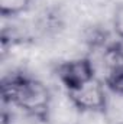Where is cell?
<instances>
[{
    "mask_svg": "<svg viewBox=\"0 0 123 124\" xmlns=\"http://www.w3.org/2000/svg\"><path fill=\"white\" fill-rule=\"evenodd\" d=\"M101 116L106 124H123V95L107 91L106 105Z\"/></svg>",
    "mask_w": 123,
    "mask_h": 124,
    "instance_id": "obj_4",
    "label": "cell"
},
{
    "mask_svg": "<svg viewBox=\"0 0 123 124\" xmlns=\"http://www.w3.org/2000/svg\"><path fill=\"white\" fill-rule=\"evenodd\" d=\"M55 72L67 93L80 90L86 84L96 79V66L90 56L74 58L61 62L57 66Z\"/></svg>",
    "mask_w": 123,
    "mask_h": 124,
    "instance_id": "obj_2",
    "label": "cell"
},
{
    "mask_svg": "<svg viewBox=\"0 0 123 124\" xmlns=\"http://www.w3.org/2000/svg\"><path fill=\"white\" fill-rule=\"evenodd\" d=\"M68 101L72 108H75L78 113H98L101 114L106 105L107 98V88L101 81L97 78L91 82L86 84L80 90L67 93Z\"/></svg>",
    "mask_w": 123,
    "mask_h": 124,
    "instance_id": "obj_3",
    "label": "cell"
},
{
    "mask_svg": "<svg viewBox=\"0 0 123 124\" xmlns=\"http://www.w3.org/2000/svg\"><path fill=\"white\" fill-rule=\"evenodd\" d=\"M101 61L104 63L107 74L123 69V46L120 42H110L101 51Z\"/></svg>",
    "mask_w": 123,
    "mask_h": 124,
    "instance_id": "obj_5",
    "label": "cell"
},
{
    "mask_svg": "<svg viewBox=\"0 0 123 124\" xmlns=\"http://www.w3.org/2000/svg\"><path fill=\"white\" fill-rule=\"evenodd\" d=\"M104 87L110 93L123 95V69L109 72L104 78Z\"/></svg>",
    "mask_w": 123,
    "mask_h": 124,
    "instance_id": "obj_7",
    "label": "cell"
},
{
    "mask_svg": "<svg viewBox=\"0 0 123 124\" xmlns=\"http://www.w3.org/2000/svg\"><path fill=\"white\" fill-rule=\"evenodd\" d=\"M33 0H0V15L3 17H15L25 13Z\"/></svg>",
    "mask_w": 123,
    "mask_h": 124,
    "instance_id": "obj_6",
    "label": "cell"
},
{
    "mask_svg": "<svg viewBox=\"0 0 123 124\" xmlns=\"http://www.w3.org/2000/svg\"><path fill=\"white\" fill-rule=\"evenodd\" d=\"M10 118H12V116L6 111V110H3V113H1V124H10Z\"/></svg>",
    "mask_w": 123,
    "mask_h": 124,
    "instance_id": "obj_9",
    "label": "cell"
},
{
    "mask_svg": "<svg viewBox=\"0 0 123 124\" xmlns=\"http://www.w3.org/2000/svg\"><path fill=\"white\" fill-rule=\"evenodd\" d=\"M0 90L4 104L16 105L38 121L49 124L52 95L44 82L23 72H12L1 79Z\"/></svg>",
    "mask_w": 123,
    "mask_h": 124,
    "instance_id": "obj_1",
    "label": "cell"
},
{
    "mask_svg": "<svg viewBox=\"0 0 123 124\" xmlns=\"http://www.w3.org/2000/svg\"><path fill=\"white\" fill-rule=\"evenodd\" d=\"M113 31L117 38L123 40V3L114 9L113 13Z\"/></svg>",
    "mask_w": 123,
    "mask_h": 124,
    "instance_id": "obj_8",
    "label": "cell"
}]
</instances>
